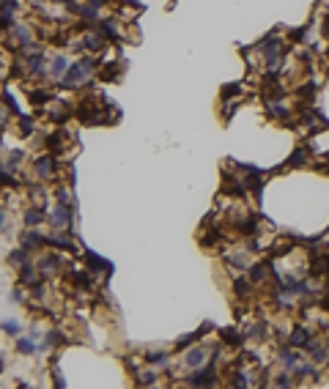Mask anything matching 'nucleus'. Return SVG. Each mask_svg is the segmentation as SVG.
<instances>
[{
  "mask_svg": "<svg viewBox=\"0 0 329 389\" xmlns=\"http://www.w3.org/2000/svg\"><path fill=\"white\" fill-rule=\"evenodd\" d=\"M0 230H6V209L0 206Z\"/></svg>",
  "mask_w": 329,
  "mask_h": 389,
  "instance_id": "ea45409f",
  "label": "nucleus"
},
{
  "mask_svg": "<svg viewBox=\"0 0 329 389\" xmlns=\"http://www.w3.org/2000/svg\"><path fill=\"white\" fill-rule=\"evenodd\" d=\"M8 299H11V302H22V291H20V288H14V291L8 293Z\"/></svg>",
  "mask_w": 329,
  "mask_h": 389,
  "instance_id": "4c0bfd02",
  "label": "nucleus"
},
{
  "mask_svg": "<svg viewBox=\"0 0 329 389\" xmlns=\"http://www.w3.org/2000/svg\"><path fill=\"white\" fill-rule=\"evenodd\" d=\"M36 266H39V274H42V277H49L52 271H58V269H61V255H58V250H52V252H47V255H42Z\"/></svg>",
  "mask_w": 329,
  "mask_h": 389,
  "instance_id": "1a4fd4ad",
  "label": "nucleus"
},
{
  "mask_svg": "<svg viewBox=\"0 0 329 389\" xmlns=\"http://www.w3.org/2000/svg\"><path fill=\"white\" fill-rule=\"evenodd\" d=\"M28 260H30V250H25V247H20V250H11V252H8V263L14 266V269L25 266Z\"/></svg>",
  "mask_w": 329,
  "mask_h": 389,
  "instance_id": "aec40b11",
  "label": "nucleus"
},
{
  "mask_svg": "<svg viewBox=\"0 0 329 389\" xmlns=\"http://www.w3.org/2000/svg\"><path fill=\"white\" fill-rule=\"evenodd\" d=\"M143 359H146V365H151V367H165L170 362V354H165V351H148V354H143Z\"/></svg>",
  "mask_w": 329,
  "mask_h": 389,
  "instance_id": "6ab92c4d",
  "label": "nucleus"
},
{
  "mask_svg": "<svg viewBox=\"0 0 329 389\" xmlns=\"http://www.w3.org/2000/svg\"><path fill=\"white\" fill-rule=\"evenodd\" d=\"M52 384H55V387H61V389L66 387V381L61 378V373H58V370H52Z\"/></svg>",
  "mask_w": 329,
  "mask_h": 389,
  "instance_id": "e433bc0d",
  "label": "nucleus"
},
{
  "mask_svg": "<svg viewBox=\"0 0 329 389\" xmlns=\"http://www.w3.org/2000/svg\"><path fill=\"white\" fill-rule=\"evenodd\" d=\"M0 329H3L8 337H17V334H20V321H3V324H0Z\"/></svg>",
  "mask_w": 329,
  "mask_h": 389,
  "instance_id": "473e14b6",
  "label": "nucleus"
},
{
  "mask_svg": "<svg viewBox=\"0 0 329 389\" xmlns=\"http://www.w3.org/2000/svg\"><path fill=\"white\" fill-rule=\"evenodd\" d=\"M55 203H63V206H74V200H71V192L66 187H58L55 189Z\"/></svg>",
  "mask_w": 329,
  "mask_h": 389,
  "instance_id": "7c9ffc66",
  "label": "nucleus"
},
{
  "mask_svg": "<svg viewBox=\"0 0 329 389\" xmlns=\"http://www.w3.org/2000/svg\"><path fill=\"white\" fill-rule=\"evenodd\" d=\"M302 162H305V151H296L294 159H291V165H302Z\"/></svg>",
  "mask_w": 329,
  "mask_h": 389,
  "instance_id": "58836bf2",
  "label": "nucleus"
},
{
  "mask_svg": "<svg viewBox=\"0 0 329 389\" xmlns=\"http://www.w3.org/2000/svg\"><path fill=\"white\" fill-rule=\"evenodd\" d=\"M310 340H313V334H310L307 329H302V326L288 334V346H291V348H302V346H307Z\"/></svg>",
  "mask_w": 329,
  "mask_h": 389,
  "instance_id": "f3484780",
  "label": "nucleus"
},
{
  "mask_svg": "<svg viewBox=\"0 0 329 389\" xmlns=\"http://www.w3.org/2000/svg\"><path fill=\"white\" fill-rule=\"evenodd\" d=\"M3 367H6V365H3V359H0V375H3Z\"/></svg>",
  "mask_w": 329,
  "mask_h": 389,
  "instance_id": "a19ab883",
  "label": "nucleus"
},
{
  "mask_svg": "<svg viewBox=\"0 0 329 389\" xmlns=\"http://www.w3.org/2000/svg\"><path fill=\"white\" fill-rule=\"evenodd\" d=\"M85 260H88V271H93V274H105V277H110L112 274V263L110 260H105V258H99L96 252H91V250H85Z\"/></svg>",
  "mask_w": 329,
  "mask_h": 389,
  "instance_id": "6e6552de",
  "label": "nucleus"
},
{
  "mask_svg": "<svg viewBox=\"0 0 329 389\" xmlns=\"http://www.w3.org/2000/svg\"><path fill=\"white\" fill-rule=\"evenodd\" d=\"M3 105H6L8 110H11V115H17V118H22V115H25V112L20 110V105H17V99L11 96V93H8V90H6V93H3Z\"/></svg>",
  "mask_w": 329,
  "mask_h": 389,
  "instance_id": "c85d7f7f",
  "label": "nucleus"
},
{
  "mask_svg": "<svg viewBox=\"0 0 329 389\" xmlns=\"http://www.w3.org/2000/svg\"><path fill=\"white\" fill-rule=\"evenodd\" d=\"M33 173L39 181H49L58 175V159L55 153H42V156H36L33 159Z\"/></svg>",
  "mask_w": 329,
  "mask_h": 389,
  "instance_id": "f03ea898",
  "label": "nucleus"
},
{
  "mask_svg": "<svg viewBox=\"0 0 329 389\" xmlns=\"http://www.w3.org/2000/svg\"><path fill=\"white\" fill-rule=\"evenodd\" d=\"M0 3H3V0H0Z\"/></svg>",
  "mask_w": 329,
  "mask_h": 389,
  "instance_id": "37998d69",
  "label": "nucleus"
},
{
  "mask_svg": "<svg viewBox=\"0 0 329 389\" xmlns=\"http://www.w3.org/2000/svg\"><path fill=\"white\" fill-rule=\"evenodd\" d=\"M228 263L236 266V269H247L250 266V258H247V252H233V255H228Z\"/></svg>",
  "mask_w": 329,
  "mask_h": 389,
  "instance_id": "cd10ccee",
  "label": "nucleus"
},
{
  "mask_svg": "<svg viewBox=\"0 0 329 389\" xmlns=\"http://www.w3.org/2000/svg\"><path fill=\"white\" fill-rule=\"evenodd\" d=\"M44 222V209H28L25 211V228H39Z\"/></svg>",
  "mask_w": 329,
  "mask_h": 389,
  "instance_id": "4be33fe9",
  "label": "nucleus"
},
{
  "mask_svg": "<svg viewBox=\"0 0 329 389\" xmlns=\"http://www.w3.org/2000/svg\"><path fill=\"white\" fill-rule=\"evenodd\" d=\"M77 14L83 17V20H88V22H91V25H93V22L99 20V8L88 3V6H80V8H77Z\"/></svg>",
  "mask_w": 329,
  "mask_h": 389,
  "instance_id": "bb28decb",
  "label": "nucleus"
},
{
  "mask_svg": "<svg viewBox=\"0 0 329 389\" xmlns=\"http://www.w3.org/2000/svg\"><path fill=\"white\" fill-rule=\"evenodd\" d=\"M66 343V334L61 332V329H49L47 334H44V343H42V351H52V348L63 346Z\"/></svg>",
  "mask_w": 329,
  "mask_h": 389,
  "instance_id": "dca6fc26",
  "label": "nucleus"
},
{
  "mask_svg": "<svg viewBox=\"0 0 329 389\" xmlns=\"http://www.w3.org/2000/svg\"><path fill=\"white\" fill-rule=\"evenodd\" d=\"M184 384L187 387H214L217 384V370H214V365L211 367H195L184 378Z\"/></svg>",
  "mask_w": 329,
  "mask_h": 389,
  "instance_id": "20e7f679",
  "label": "nucleus"
},
{
  "mask_svg": "<svg viewBox=\"0 0 329 389\" xmlns=\"http://www.w3.org/2000/svg\"><path fill=\"white\" fill-rule=\"evenodd\" d=\"M17 11H20V3L17 0H3L0 3V30H11Z\"/></svg>",
  "mask_w": 329,
  "mask_h": 389,
  "instance_id": "0eeeda50",
  "label": "nucleus"
},
{
  "mask_svg": "<svg viewBox=\"0 0 329 389\" xmlns=\"http://www.w3.org/2000/svg\"><path fill=\"white\" fill-rule=\"evenodd\" d=\"M66 69H69V58L66 55H52L47 61V74L52 77V80H61V77L66 74Z\"/></svg>",
  "mask_w": 329,
  "mask_h": 389,
  "instance_id": "9d476101",
  "label": "nucleus"
},
{
  "mask_svg": "<svg viewBox=\"0 0 329 389\" xmlns=\"http://www.w3.org/2000/svg\"><path fill=\"white\" fill-rule=\"evenodd\" d=\"M6 110H8L6 105H0V129H3V126L8 124V112H6Z\"/></svg>",
  "mask_w": 329,
  "mask_h": 389,
  "instance_id": "c9c22d12",
  "label": "nucleus"
},
{
  "mask_svg": "<svg viewBox=\"0 0 329 389\" xmlns=\"http://www.w3.org/2000/svg\"><path fill=\"white\" fill-rule=\"evenodd\" d=\"M28 99H30V105L44 107V105H49V102L55 99V93H52L49 88H28Z\"/></svg>",
  "mask_w": 329,
  "mask_h": 389,
  "instance_id": "9b49d317",
  "label": "nucleus"
},
{
  "mask_svg": "<svg viewBox=\"0 0 329 389\" xmlns=\"http://www.w3.org/2000/svg\"><path fill=\"white\" fill-rule=\"evenodd\" d=\"M39 277H42V274H39V266L33 263V260H28V263L25 266H20V282L22 285H33V282H39Z\"/></svg>",
  "mask_w": 329,
  "mask_h": 389,
  "instance_id": "ddd939ff",
  "label": "nucleus"
},
{
  "mask_svg": "<svg viewBox=\"0 0 329 389\" xmlns=\"http://www.w3.org/2000/svg\"><path fill=\"white\" fill-rule=\"evenodd\" d=\"M206 359H209V346H187V354L181 356V365L187 370H195V367H203Z\"/></svg>",
  "mask_w": 329,
  "mask_h": 389,
  "instance_id": "39448f33",
  "label": "nucleus"
},
{
  "mask_svg": "<svg viewBox=\"0 0 329 389\" xmlns=\"http://www.w3.org/2000/svg\"><path fill=\"white\" fill-rule=\"evenodd\" d=\"M20 247H25V250H42V247H47V236H44L42 230H36V228H28L25 233L20 236Z\"/></svg>",
  "mask_w": 329,
  "mask_h": 389,
  "instance_id": "423d86ee",
  "label": "nucleus"
},
{
  "mask_svg": "<svg viewBox=\"0 0 329 389\" xmlns=\"http://www.w3.org/2000/svg\"><path fill=\"white\" fill-rule=\"evenodd\" d=\"M96 66H99V58L96 55H83V58H77V61L69 63L66 74H63L58 83H61L63 90L83 88V85L91 83V77H93V71H96Z\"/></svg>",
  "mask_w": 329,
  "mask_h": 389,
  "instance_id": "f257e3e1",
  "label": "nucleus"
},
{
  "mask_svg": "<svg viewBox=\"0 0 329 389\" xmlns=\"http://www.w3.org/2000/svg\"><path fill=\"white\" fill-rule=\"evenodd\" d=\"M74 115V107L71 105H63V102H55V105H49V118L55 121V124H63V121H69Z\"/></svg>",
  "mask_w": 329,
  "mask_h": 389,
  "instance_id": "f8f14e48",
  "label": "nucleus"
},
{
  "mask_svg": "<svg viewBox=\"0 0 329 389\" xmlns=\"http://www.w3.org/2000/svg\"><path fill=\"white\" fill-rule=\"evenodd\" d=\"M294 378H288V373H280V378H274V387H291Z\"/></svg>",
  "mask_w": 329,
  "mask_h": 389,
  "instance_id": "f704fd0d",
  "label": "nucleus"
},
{
  "mask_svg": "<svg viewBox=\"0 0 329 389\" xmlns=\"http://www.w3.org/2000/svg\"><path fill=\"white\" fill-rule=\"evenodd\" d=\"M203 332H206V326L200 329V332H192L189 337H178V343H175V346H178V348H184V346H192L195 340H200V337H203Z\"/></svg>",
  "mask_w": 329,
  "mask_h": 389,
  "instance_id": "72a5a7b5",
  "label": "nucleus"
},
{
  "mask_svg": "<svg viewBox=\"0 0 329 389\" xmlns=\"http://www.w3.org/2000/svg\"><path fill=\"white\" fill-rule=\"evenodd\" d=\"M33 3H36V6H39V3H44V0H33Z\"/></svg>",
  "mask_w": 329,
  "mask_h": 389,
  "instance_id": "79ce46f5",
  "label": "nucleus"
},
{
  "mask_svg": "<svg viewBox=\"0 0 329 389\" xmlns=\"http://www.w3.org/2000/svg\"><path fill=\"white\" fill-rule=\"evenodd\" d=\"M222 340L228 343V346H239V343H241V334H239L236 329H222Z\"/></svg>",
  "mask_w": 329,
  "mask_h": 389,
  "instance_id": "2f4dec72",
  "label": "nucleus"
},
{
  "mask_svg": "<svg viewBox=\"0 0 329 389\" xmlns=\"http://www.w3.org/2000/svg\"><path fill=\"white\" fill-rule=\"evenodd\" d=\"M33 129H36L33 118L22 115V118H20V134H22V137H30V134H33Z\"/></svg>",
  "mask_w": 329,
  "mask_h": 389,
  "instance_id": "c756f323",
  "label": "nucleus"
},
{
  "mask_svg": "<svg viewBox=\"0 0 329 389\" xmlns=\"http://www.w3.org/2000/svg\"><path fill=\"white\" fill-rule=\"evenodd\" d=\"M47 247H49V250H63V252H71V250H74L71 238L63 236L61 230H58V233H52V236H47Z\"/></svg>",
  "mask_w": 329,
  "mask_h": 389,
  "instance_id": "4468645a",
  "label": "nucleus"
},
{
  "mask_svg": "<svg viewBox=\"0 0 329 389\" xmlns=\"http://www.w3.org/2000/svg\"><path fill=\"white\" fill-rule=\"evenodd\" d=\"M280 362L285 365L288 370H294L296 365L302 362V354H299V351H291V348H283V351H280Z\"/></svg>",
  "mask_w": 329,
  "mask_h": 389,
  "instance_id": "412c9836",
  "label": "nucleus"
},
{
  "mask_svg": "<svg viewBox=\"0 0 329 389\" xmlns=\"http://www.w3.org/2000/svg\"><path fill=\"white\" fill-rule=\"evenodd\" d=\"M71 219H74V206H63V203H55L49 209V225L55 230H69Z\"/></svg>",
  "mask_w": 329,
  "mask_h": 389,
  "instance_id": "7ed1b4c3",
  "label": "nucleus"
},
{
  "mask_svg": "<svg viewBox=\"0 0 329 389\" xmlns=\"http://www.w3.org/2000/svg\"><path fill=\"white\" fill-rule=\"evenodd\" d=\"M17 351L25 354V356L36 354V340H33V337H22V340H17Z\"/></svg>",
  "mask_w": 329,
  "mask_h": 389,
  "instance_id": "a878e982",
  "label": "nucleus"
},
{
  "mask_svg": "<svg viewBox=\"0 0 329 389\" xmlns=\"http://www.w3.org/2000/svg\"><path fill=\"white\" fill-rule=\"evenodd\" d=\"M118 74H121V66L118 63H110V66H105V69L99 71V80L110 83V80H118Z\"/></svg>",
  "mask_w": 329,
  "mask_h": 389,
  "instance_id": "b1692460",
  "label": "nucleus"
},
{
  "mask_svg": "<svg viewBox=\"0 0 329 389\" xmlns=\"http://www.w3.org/2000/svg\"><path fill=\"white\" fill-rule=\"evenodd\" d=\"M307 351H310V359H313L315 365L329 359V348L324 346V343H313V340H310V343H307Z\"/></svg>",
  "mask_w": 329,
  "mask_h": 389,
  "instance_id": "a211bd4d",
  "label": "nucleus"
},
{
  "mask_svg": "<svg viewBox=\"0 0 329 389\" xmlns=\"http://www.w3.org/2000/svg\"><path fill=\"white\" fill-rule=\"evenodd\" d=\"M96 28H99V33L105 36L107 42H118V39H121V28H118V22H115V20H105V22H99Z\"/></svg>",
  "mask_w": 329,
  "mask_h": 389,
  "instance_id": "2eb2a0df",
  "label": "nucleus"
},
{
  "mask_svg": "<svg viewBox=\"0 0 329 389\" xmlns=\"http://www.w3.org/2000/svg\"><path fill=\"white\" fill-rule=\"evenodd\" d=\"M20 162H22V151H11V153H6V162H3V170H11V173H14L17 167H20Z\"/></svg>",
  "mask_w": 329,
  "mask_h": 389,
  "instance_id": "393cba45",
  "label": "nucleus"
},
{
  "mask_svg": "<svg viewBox=\"0 0 329 389\" xmlns=\"http://www.w3.org/2000/svg\"><path fill=\"white\" fill-rule=\"evenodd\" d=\"M137 384L140 387H154V384H159V375H156V370H140L137 373Z\"/></svg>",
  "mask_w": 329,
  "mask_h": 389,
  "instance_id": "5701e85b",
  "label": "nucleus"
}]
</instances>
